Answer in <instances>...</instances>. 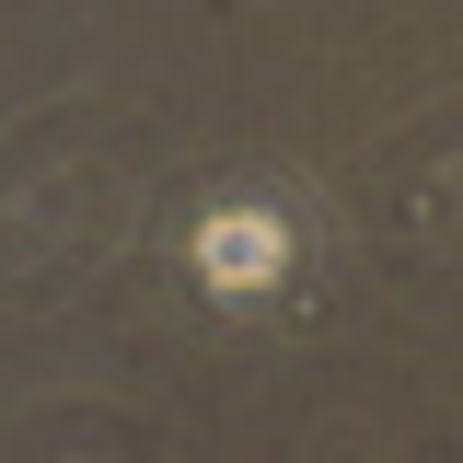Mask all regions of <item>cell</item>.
Returning <instances> with one entry per match:
<instances>
[{
  "label": "cell",
  "mask_w": 463,
  "mask_h": 463,
  "mask_svg": "<svg viewBox=\"0 0 463 463\" xmlns=\"http://www.w3.org/2000/svg\"><path fill=\"white\" fill-rule=\"evenodd\" d=\"M267 255H279V243H267V232H243V221L209 232V267H267Z\"/></svg>",
  "instance_id": "cell-1"
}]
</instances>
